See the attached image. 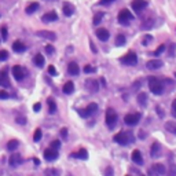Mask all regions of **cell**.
Listing matches in <instances>:
<instances>
[{
	"label": "cell",
	"mask_w": 176,
	"mask_h": 176,
	"mask_svg": "<svg viewBox=\"0 0 176 176\" xmlns=\"http://www.w3.org/2000/svg\"><path fill=\"white\" fill-rule=\"evenodd\" d=\"M89 46H91V50L94 52H96V48H95V46H94V43H89Z\"/></svg>",
	"instance_id": "52"
},
{
	"label": "cell",
	"mask_w": 176,
	"mask_h": 176,
	"mask_svg": "<svg viewBox=\"0 0 176 176\" xmlns=\"http://www.w3.org/2000/svg\"><path fill=\"white\" fill-rule=\"evenodd\" d=\"M26 69H24L22 66H20V65H15L13 67V76L15 77V80L17 81H21V80H24L25 78V76H26Z\"/></svg>",
	"instance_id": "8"
},
{
	"label": "cell",
	"mask_w": 176,
	"mask_h": 176,
	"mask_svg": "<svg viewBox=\"0 0 176 176\" xmlns=\"http://www.w3.org/2000/svg\"><path fill=\"white\" fill-rule=\"evenodd\" d=\"M165 129L168 132L176 135V121H167L165 122Z\"/></svg>",
	"instance_id": "27"
},
{
	"label": "cell",
	"mask_w": 176,
	"mask_h": 176,
	"mask_svg": "<svg viewBox=\"0 0 176 176\" xmlns=\"http://www.w3.org/2000/svg\"><path fill=\"white\" fill-rule=\"evenodd\" d=\"M138 103H139L142 107H145L146 105H147V94L140 92L139 95H138Z\"/></svg>",
	"instance_id": "26"
},
{
	"label": "cell",
	"mask_w": 176,
	"mask_h": 176,
	"mask_svg": "<svg viewBox=\"0 0 176 176\" xmlns=\"http://www.w3.org/2000/svg\"><path fill=\"white\" fill-rule=\"evenodd\" d=\"M33 61H35V63H36L37 67H43V66H44V55H42V54L35 55Z\"/></svg>",
	"instance_id": "30"
},
{
	"label": "cell",
	"mask_w": 176,
	"mask_h": 176,
	"mask_svg": "<svg viewBox=\"0 0 176 176\" xmlns=\"http://www.w3.org/2000/svg\"><path fill=\"white\" fill-rule=\"evenodd\" d=\"M9 94H7L6 91H0V99H7V98H9Z\"/></svg>",
	"instance_id": "47"
},
{
	"label": "cell",
	"mask_w": 176,
	"mask_h": 176,
	"mask_svg": "<svg viewBox=\"0 0 176 176\" xmlns=\"http://www.w3.org/2000/svg\"><path fill=\"white\" fill-rule=\"evenodd\" d=\"M96 111H98V105H96V103H89L85 109H80V110H78V114H80L81 117L87 118V117H89V116L95 114Z\"/></svg>",
	"instance_id": "5"
},
{
	"label": "cell",
	"mask_w": 176,
	"mask_h": 176,
	"mask_svg": "<svg viewBox=\"0 0 176 176\" xmlns=\"http://www.w3.org/2000/svg\"><path fill=\"white\" fill-rule=\"evenodd\" d=\"M48 73L51 74V76H57L58 72H57V69H55V66H48Z\"/></svg>",
	"instance_id": "41"
},
{
	"label": "cell",
	"mask_w": 176,
	"mask_h": 176,
	"mask_svg": "<svg viewBox=\"0 0 176 176\" xmlns=\"http://www.w3.org/2000/svg\"><path fill=\"white\" fill-rule=\"evenodd\" d=\"M150 42H153V36L151 35H146L143 39H142V44H143V46H149V43Z\"/></svg>",
	"instance_id": "35"
},
{
	"label": "cell",
	"mask_w": 176,
	"mask_h": 176,
	"mask_svg": "<svg viewBox=\"0 0 176 176\" xmlns=\"http://www.w3.org/2000/svg\"><path fill=\"white\" fill-rule=\"evenodd\" d=\"M46 52L48 55H51V54H54L55 52V48L51 46V44H48V46H46Z\"/></svg>",
	"instance_id": "42"
},
{
	"label": "cell",
	"mask_w": 176,
	"mask_h": 176,
	"mask_svg": "<svg viewBox=\"0 0 176 176\" xmlns=\"http://www.w3.org/2000/svg\"><path fill=\"white\" fill-rule=\"evenodd\" d=\"M95 72H96V69H95V67H92L91 65H87L84 67V73H87V74H92Z\"/></svg>",
	"instance_id": "37"
},
{
	"label": "cell",
	"mask_w": 176,
	"mask_h": 176,
	"mask_svg": "<svg viewBox=\"0 0 176 176\" xmlns=\"http://www.w3.org/2000/svg\"><path fill=\"white\" fill-rule=\"evenodd\" d=\"M117 113H116V110L114 109H107L106 111V117H105V121H106V125L109 127L110 129H113L116 124H117Z\"/></svg>",
	"instance_id": "3"
},
{
	"label": "cell",
	"mask_w": 176,
	"mask_h": 176,
	"mask_svg": "<svg viewBox=\"0 0 176 176\" xmlns=\"http://www.w3.org/2000/svg\"><path fill=\"white\" fill-rule=\"evenodd\" d=\"M73 158H78V160H88V153L85 149H80L77 153H72Z\"/></svg>",
	"instance_id": "23"
},
{
	"label": "cell",
	"mask_w": 176,
	"mask_h": 176,
	"mask_svg": "<svg viewBox=\"0 0 176 176\" xmlns=\"http://www.w3.org/2000/svg\"><path fill=\"white\" fill-rule=\"evenodd\" d=\"M113 139H114V142H117L118 145L127 146V145L132 143V142L135 140V138H133L132 132H129V131H121V132H118V133L114 135Z\"/></svg>",
	"instance_id": "1"
},
{
	"label": "cell",
	"mask_w": 176,
	"mask_h": 176,
	"mask_svg": "<svg viewBox=\"0 0 176 176\" xmlns=\"http://www.w3.org/2000/svg\"><path fill=\"white\" fill-rule=\"evenodd\" d=\"M42 129H40V128H37L36 131H35V135H33V140H35V142H39L40 139H42Z\"/></svg>",
	"instance_id": "34"
},
{
	"label": "cell",
	"mask_w": 176,
	"mask_h": 176,
	"mask_svg": "<svg viewBox=\"0 0 176 176\" xmlns=\"http://www.w3.org/2000/svg\"><path fill=\"white\" fill-rule=\"evenodd\" d=\"M17 122L21 125H25L26 124V118L25 117H17Z\"/></svg>",
	"instance_id": "45"
},
{
	"label": "cell",
	"mask_w": 176,
	"mask_h": 176,
	"mask_svg": "<svg viewBox=\"0 0 176 176\" xmlns=\"http://www.w3.org/2000/svg\"><path fill=\"white\" fill-rule=\"evenodd\" d=\"M37 36L50 40V42H54V40L57 39V35H55L54 32H50V31H39L37 32Z\"/></svg>",
	"instance_id": "15"
},
{
	"label": "cell",
	"mask_w": 176,
	"mask_h": 176,
	"mask_svg": "<svg viewBox=\"0 0 176 176\" xmlns=\"http://www.w3.org/2000/svg\"><path fill=\"white\" fill-rule=\"evenodd\" d=\"M117 20H118V22H120L121 25H128L129 22L133 20V15L131 14V11H128L127 9H124V10H121V11L118 13Z\"/></svg>",
	"instance_id": "4"
},
{
	"label": "cell",
	"mask_w": 176,
	"mask_h": 176,
	"mask_svg": "<svg viewBox=\"0 0 176 176\" xmlns=\"http://www.w3.org/2000/svg\"><path fill=\"white\" fill-rule=\"evenodd\" d=\"M48 111H50V114H54L57 111V105L52 99H48Z\"/></svg>",
	"instance_id": "31"
},
{
	"label": "cell",
	"mask_w": 176,
	"mask_h": 176,
	"mask_svg": "<svg viewBox=\"0 0 176 176\" xmlns=\"http://www.w3.org/2000/svg\"><path fill=\"white\" fill-rule=\"evenodd\" d=\"M9 59V51H6V50H2L0 51V61H7Z\"/></svg>",
	"instance_id": "36"
},
{
	"label": "cell",
	"mask_w": 176,
	"mask_h": 176,
	"mask_svg": "<svg viewBox=\"0 0 176 176\" xmlns=\"http://www.w3.org/2000/svg\"><path fill=\"white\" fill-rule=\"evenodd\" d=\"M102 18H103V13H98L94 15V20H92V24L94 25H99L102 22Z\"/></svg>",
	"instance_id": "32"
},
{
	"label": "cell",
	"mask_w": 176,
	"mask_h": 176,
	"mask_svg": "<svg viewBox=\"0 0 176 176\" xmlns=\"http://www.w3.org/2000/svg\"><path fill=\"white\" fill-rule=\"evenodd\" d=\"M13 50L15 51V52H24V51L26 50V47H25V44L22 43V42L17 40V42L13 44Z\"/></svg>",
	"instance_id": "25"
},
{
	"label": "cell",
	"mask_w": 176,
	"mask_h": 176,
	"mask_svg": "<svg viewBox=\"0 0 176 176\" xmlns=\"http://www.w3.org/2000/svg\"><path fill=\"white\" fill-rule=\"evenodd\" d=\"M149 88L154 95H161L164 92V84L157 77H149Z\"/></svg>",
	"instance_id": "2"
},
{
	"label": "cell",
	"mask_w": 176,
	"mask_h": 176,
	"mask_svg": "<svg viewBox=\"0 0 176 176\" xmlns=\"http://www.w3.org/2000/svg\"><path fill=\"white\" fill-rule=\"evenodd\" d=\"M131 6H132L133 11L140 13L142 10H145L146 7H147V2H146V0H133V2L131 3Z\"/></svg>",
	"instance_id": "12"
},
{
	"label": "cell",
	"mask_w": 176,
	"mask_h": 176,
	"mask_svg": "<svg viewBox=\"0 0 176 176\" xmlns=\"http://www.w3.org/2000/svg\"><path fill=\"white\" fill-rule=\"evenodd\" d=\"M18 147H20V140H17V139H11V140H9V143H7V149H9L10 151H15Z\"/></svg>",
	"instance_id": "24"
},
{
	"label": "cell",
	"mask_w": 176,
	"mask_h": 176,
	"mask_svg": "<svg viewBox=\"0 0 176 176\" xmlns=\"http://www.w3.org/2000/svg\"><path fill=\"white\" fill-rule=\"evenodd\" d=\"M114 0H100V4L102 6H107V4H110V3H113Z\"/></svg>",
	"instance_id": "49"
},
{
	"label": "cell",
	"mask_w": 176,
	"mask_h": 176,
	"mask_svg": "<svg viewBox=\"0 0 176 176\" xmlns=\"http://www.w3.org/2000/svg\"><path fill=\"white\" fill-rule=\"evenodd\" d=\"M44 158L47 161H55L58 158V150H54V149H47L44 150Z\"/></svg>",
	"instance_id": "14"
},
{
	"label": "cell",
	"mask_w": 176,
	"mask_h": 176,
	"mask_svg": "<svg viewBox=\"0 0 176 176\" xmlns=\"http://www.w3.org/2000/svg\"><path fill=\"white\" fill-rule=\"evenodd\" d=\"M160 151H161V146L158 142H154L150 149V156L153 157V158H157V157H160Z\"/></svg>",
	"instance_id": "20"
},
{
	"label": "cell",
	"mask_w": 176,
	"mask_h": 176,
	"mask_svg": "<svg viewBox=\"0 0 176 176\" xmlns=\"http://www.w3.org/2000/svg\"><path fill=\"white\" fill-rule=\"evenodd\" d=\"M40 109H42V105H40V103H35V105H33V110H35V111H40Z\"/></svg>",
	"instance_id": "50"
},
{
	"label": "cell",
	"mask_w": 176,
	"mask_h": 176,
	"mask_svg": "<svg viewBox=\"0 0 176 176\" xmlns=\"http://www.w3.org/2000/svg\"><path fill=\"white\" fill-rule=\"evenodd\" d=\"M131 158H132V161H133L135 164H138V165H142V164H143V157H142L139 150H133L132 151V156H131Z\"/></svg>",
	"instance_id": "21"
},
{
	"label": "cell",
	"mask_w": 176,
	"mask_h": 176,
	"mask_svg": "<svg viewBox=\"0 0 176 176\" xmlns=\"http://www.w3.org/2000/svg\"><path fill=\"white\" fill-rule=\"evenodd\" d=\"M2 37H3V40H7V37H9V32H7L6 26H3L2 28Z\"/></svg>",
	"instance_id": "43"
},
{
	"label": "cell",
	"mask_w": 176,
	"mask_h": 176,
	"mask_svg": "<svg viewBox=\"0 0 176 176\" xmlns=\"http://www.w3.org/2000/svg\"><path fill=\"white\" fill-rule=\"evenodd\" d=\"M10 78L9 76H7V72L6 70H2L0 72V87H3V88H9L10 87Z\"/></svg>",
	"instance_id": "17"
},
{
	"label": "cell",
	"mask_w": 176,
	"mask_h": 176,
	"mask_svg": "<svg viewBox=\"0 0 176 176\" xmlns=\"http://www.w3.org/2000/svg\"><path fill=\"white\" fill-rule=\"evenodd\" d=\"M62 10H63V14H65L66 17H72L74 14V11H76V10H74V6L72 4V3H69V2L63 3Z\"/></svg>",
	"instance_id": "18"
},
{
	"label": "cell",
	"mask_w": 176,
	"mask_h": 176,
	"mask_svg": "<svg viewBox=\"0 0 176 176\" xmlns=\"http://www.w3.org/2000/svg\"><path fill=\"white\" fill-rule=\"evenodd\" d=\"M61 136H62V139H66V138H67V129L66 128L61 129Z\"/></svg>",
	"instance_id": "46"
},
{
	"label": "cell",
	"mask_w": 176,
	"mask_h": 176,
	"mask_svg": "<svg viewBox=\"0 0 176 176\" xmlns=\"http://www.w3.org/2000/svg\"><path fill=\"white\" fill-rule=\"evenodd\" d=\"M175 50H176V44L172 43L169 47V57H175Z\"/></svg>",
	"instance_id": "44"
},
{
	"label": "cell",
	"mask_w": 176,
	"mask_h": 176,
	"mask_svg": "<svg viewBox=\"0 0 176 176\" xmlns=\"http://www.w3.org/2000/svg\"><path fill=\"white\" fill-rule=\"evenodd\" d=\"M162 65H164V62L160 61V59H150V61L146 63L147 69H150V70H157L160 67H162Z\"/></svg>",
	"instance_id": "16"
},
{
	"label": "cell",
	"mask_w": 176,
	"mask_h": 176,
	"mask_svg": "<svg viewBox=\"0 0 176 176\" xmlns=\"http://www.w3.org/2000/svg\"><path fill=\"white\" fill-rule=\"evenodd\" d=\"M121 63L122 65H127V66H133V65H136L138 63V57H136V54L135 52H128V54H125L124 57H122L121 59Z\"/></svg>",
	"instance_id": "6"
},
{
	"label": "cell",
	"mask_w": 176,
	"mask_h": 176,
	"mask_svg": "<svg viewBox=\"0 0 176 176\" xmlns=\"http://www.w3.org/2000/svg\"><path fill=\"white\" fill-rule=\"evenodd\" d=\"M58 20V14L55 13V11H50V13L44 14V15L42 17V21L43 22H54Z\"/></svg>",
	"instance_id": "19"
},
{
	"label": "cell",
	"mask_w": 176,
	"mask_h": 176,
	"mask_svg": "<svg viewBox=\"0 0 176 176\" xmlns=\"http://www.w3.org/2000/svg\"><path fill=\"white\" fill-rule=\"evenodd\" d=\"M85 88L88 89L89 92H92V94H95V92H98L99 91V83L96 80H92V78H89V80L85 81Z\"/></svg>",
	"instance_id": "11"
},
{
	"label": "cell",
	"mask_w": 176,
	"mask_h": 176,
	"mask_svg": "<svg viewBox=\"0 0 176 176\" xmlns=\"http://www.w3.org/2000/svg\"><path fill=\"white\" fill-rule=\"evenodd\" d=\"M114 175V171L111 167H107L106 169H105V176H113Z\"/></svg>",
	"instance_id": "40"
},
{
	"label": "cell",
	"mask_w": 176,
	"mask_h": 176,
	"mask_svg": "<svg viewBox=\"0 0 176 176\" xmlns=\"http://www.w3.org/2000/svg\"><path fill=\"white\" fill-rule=\"evenodd\" d=\"M164 51H165V44H161V46H160V47H158V48H157V50L154 51V54H153V55H156V57H158V55H160V54H162Z\"/></svg>",
	"instance_id": "38"
},
{
	"label": "cell",
	"mask_w": 176,
	"mask_h": 176,
	"mask_svg": "<svg viewBox=\"0 0 176 176\" xmlns=\"http://www.w3.org/2000/svg\"><path fill=\"white\" fill-rule=\"evenodd\" d=\"M157 113H158L160 117H164V111H162V109H161L160 106H157Z\"/></svg>",
	"instance_id": "51"
},
{
	"label": "cell",
	"mask_w": 176,
	"mask_h": 176,
	"mask_svg": "<svg viewBox=\"0 0 176 176\" xmlns=\"http://www.w3.org/2000/svg\"><path fill=\"white\" fill-rule=\"evenodd\" d=\"M125 44V36L124 35H118L117 37H116V46L121 47Z\"/></svg>",
	"instance_id": "33"
},
{
	"label": "cell",
	"mask_w": 176,
	"mask_h": 176,
	"mask_svg": "<svg viewBox=\"0 0 176 176\" xmlns=\"http://www.w3.org/2000/svg\"><path fill=\"white\" fill-rule=\"evenodd\" d=\"M59 147H61V142H59V140H52L51 142V149H54V150H58Z\"/></svg>",
	"instance_id": "39"
},
{
	"label": "cell",
	"mask_w": 176,
	"mask_h": 176,
	"mask_svg": "<svg viewBox=\"0 0 176 176\" xmlns=\"http://www.w3.org/2000/svg\"><path fill=\"white\" fill-rule=\"evenodd\" d=\"M149 173L153 176H161V175L165 173V167H164L162 164H154V165H151V168L149 169Z\"/></svg>",
	"instance_id": "9"
},
{
	"label": "cell",
	"mask_w": 176,
	"mask_h": 176,
	"mask_svg": "<svg viewBox=\"0 0 176 176\" xmlns=\"http://www.w3.org/2000/svg\"><path fill=\"white\" fill-rule=\"evenodd\" d=\"M95 35H96V37H98L100 42H107V40H109V37H110L109 31H107V29H105V28H99L98 31L95 32Z\"/></svg>",
	"instance_id": "13"
},
{
	"label": "cell",
	"mask_w": 176,
	"mask_h": 176,
	"mask_svg": "<svg viewBox=\"0 0 176 176\" xmlns=\"http://www.w3.org/2000/svg\"><path fill=\"white\" fill-rule=\"evenodd\" d=\"M74 91V84L72 81H67V83L63 85V92L66 94V95H70V94H73Z\"/></svg>",
	"instance_id": "28"
},
{
	"label": "cell",
	"mask_w": 176,
	"mask_h": 176,
	"mask_svg": "<svg viewBox=\"0 0 176 176\" xmlns=\"http://www.w3.org/2000/svg\"><path fill=\"white\" fill-rule=\"evenodd\" d=\"M22 156L21 154H18V153H14V154H11L10 156V158H9V164H10V167H13V168H17V167H20L21 164H22Z\"/></svg>",
	"instance_id": "10"
},
{
	"label": "cell",
	"mask_w": 176,
	"mask_h": 176,
	"mask_svg": "<svg viewBox=\"0 0 176 176\" xmlns=\"http://www.w3.org/2000/svg\"><path fill=\"white\" fill-rule=\"evenodd\" d=\"M172 114H173L175 117H176V99L173 100V102H172Z\"/></svg>",
	"instance_id": "48"
},
{
	"label": "cell",
	"mask_w": 176,
	"mask_h": 176,
	"mask_svg": "<svg viewBox=\"0 0 176 176\" xmlns=\"http://www.w3.org/2000/svg\"><path fill=\"white\" fill-rule=\"evenodd\" d=\"M37 9H39V3L35 2V3H31V4L26 7V10H25V11H26V14H29V15H31V14L36 13Z\"/></svg>",
	"instance_id": "29"
},
{
	"label": "cell",
	"mask_w": 176,
	"mask_h": 176,
	"mask_svg": "<svg viewBox=\"0 0 176 176\" xmlns=\"http://www.w3.org/2000/svg\"><path fill=\"white\" fill-rule=\"evenodd\" d=\"M67 72H69V74H72V76H77L80 73V67H78L76 62H70L69 66H67Z\"/></svg>",
	"instance_id": "22"
},
{
	"label": "cell",
	"mask_w": 176,
	"mask_h": 176,
	"mask_svg": "<svg viewBox=\"0 0 176 176\" xmlns=\"http://www.w3.org/2000/svg\"><path fill=\"white\" fill-rule=\"evenodd\" d=\"M124 121L127 125L129 127H135L138 125V122L140 121V113H131V114H127L124 117Z\"/></svg>",
	"instance_id": "7"
}]
</instances>
